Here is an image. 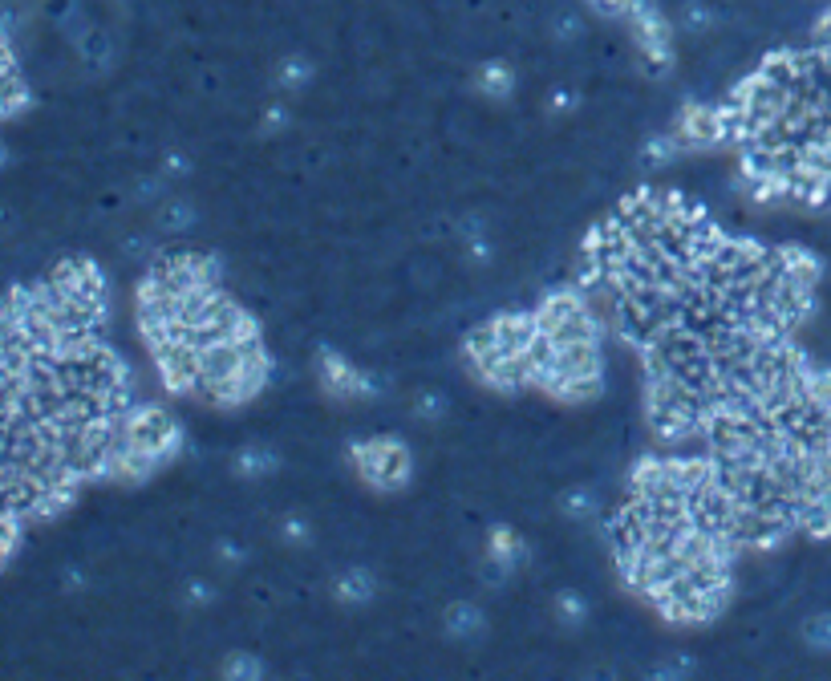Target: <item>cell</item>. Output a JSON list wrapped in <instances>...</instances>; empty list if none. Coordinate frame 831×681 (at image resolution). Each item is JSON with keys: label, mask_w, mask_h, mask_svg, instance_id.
Returning a JSON list of instances; mask_svg holds the SVG:
<instances>
[{"label": "cell", "mask_w": 831, "mask_h": 681, "mask_svg": "<svg viewBox=\"0 0 831 681\" xmlns=\"http://www.w3.org/2000/svg\"><path fill=\"white\" fill-rule=\"evenodd\" d=\"M536 313H499L467 333L463 357L475 382L499 394H515L532 386V357H536Z\"/></svg>", "instance_id": "1"}, {"label": "cell", "mask_w": 831, "mask_h": 681, "mask_svg": "<svg viewBox=\"0 0 831 681\" xmlns=\"http://www.w3.org/2000/svg\"><path fill=\"white\" fill-rule=\"evenodd\" d=\"M349 463L357 479L373 491H402L414 479V454L394 434H373L349 446Z\"/></svg>", "instance_id": "2"}, {"label": "cell", "mask_w": 831, "mask_h": 681, "mask_svg": "<svg viewBox=\"0 0 831 681\" xmlns=\"http://www.w3.org/2000/svg\"><path fill=\"white\" fill-rule=\"evenodd\" d=\"M317 382L337 402H377V398H386V390H390L386 377H377L369 369H357L349 357H341L333 349H325L317 357Z\"/></svg>", "instance_id": "3"}, {"label": "cell", "mask_w": 831, "mask_h": 681, "mask_svg": "<svg viewBox=\"0 0 831 681\" xmlns=\"http://www.w3.org/2000/svg\"><path fill=\"white\" fill-rule=\"evenodd\" d=\"M673 134L682 142V150H710L730 142V122H726V106H710V102H686L682 114L673 122Z\"/></svg>", "instance_id": "4"}, {"label": "cell", "mask_w": 831, "mask_h": 681, "mask_svg": "<svg viewBox=\"0 0 831 681\" xmlns=\"http://www.w3.org/2000/svg\"><path fill=\"white\" fill-rule=\"evenodd\" d=\"M523 540L511 532V527H491V536H487V568H491V576L495 580H507L519 564H523Z\"/></svg>", "instance_id": "5"}, {"label": "cell", "mask_w": 831, "mask_h": 681, "mask_svg": "<svg viewBox=\"0 0 831 681\" xmlns=\"http://www.w3.org/2000/svg\"><path fill=\"white\" fill-rule=\"evenodd\" d=\"M446 637H455V641H479L483 629H487V613L479 609V604L471 600H459V604H450L446 609Z\"/></svg>", "instance_id": "6"}, {"label": "cell", "mask_w": 831, "mask_h": 681, "mask_svg": "<svg viewBox=\"0 0 831 681\" xmlns=\"http://www.w3.org/2000/svg\"><path fill=\"white\" fill-rule=\"evenodd\" d=\"M333 596L341 604H349V609H357V604H369L377 596V580L369 568H345L337 580H333Z\"/></svg>", "instance_id": "7"}, {"label": "cell", "mask_w": 831, "mask_h": 681, "mask_svg": "<svg viewBox=\"0 0 831 681\" xmlns=\"http://www.w3.org/2000/svg\"><path fill=\"white\" fill-rule=\"evenodd\" d=\"M515 82H519V78H515V69H511L507 61H487V65H479V73H475L479 94H487V98H495V102L511 98Z\"/></svg>", "instance_id": "8"}, {"label": "cell", "mask_w": 831, "mask_h": 681, "mask_svg": "<svg viewBox=\"0 0 831 681\" xmlns=\"http://www.w3.org/2000/svg\"><path fill=\"white\" fill-rule=\"evenodd\" d=\"M276 467H280V454L268 450V446H244L236 459H232V471H236L240 479H264V475H272Z\"/></svg>", "instance_id": "9"}, {"label": "cell", "mask_w": 831, "mask_h": 681, "mask_svg": "<svg viewBox=\"0 0 831 681\" xmlns=\"http://www.w3.org/2000/svg\"><path fill=\"white\" fill-rule=\"evenodd\" d=\"M552 613H556V621H560L564 629H584V621H588V604H584L580 592L564 588V592H556V600H552Z\"/></svg>", "instance_id": "10"}, {"label": "cell", "mask_w": 831, "mask_h": 681, "mask_svg": "<svg viewBox=\"0 0 831 681\" xmlns=\"http://www.w3.org/2000/svg\"><path fill=\"white\" fill-rule=\"evenodd\" d=\"M677 155H682V142H677L673 130L653 134V138L641 146V163H645V167H665V163H673Z\"/></svg>", "instance_id": "11"}, {"label": "cell", "mask_w": 831, "mask_h": 681, "mask_svg": "<svg viewBox=\"0 0 831 681\" xmlns=\"http://www.w3.org/2000/svg\"><path fill=\"white\" fill-rule=\"evenodd\" d=\"M195 223V207L183 199V195H163L159 203V227L163 232H183V227Z\"/></svg>", "instance_id": "12"}, {"label": "cell", "mask_w": 831, "mask_h": 681, "mask_svg": "<svg viewBox=\"0 0 831 681\" xmlns=\"http://www.w3.org/2000/svg\"><path fill=\"white\" fill-rule=\"evenodd\" d=\"M313 82V65L305 57H284L280 69H276V86L284 94H296V90H305Z\"/></svg>", "instance_id": "13"}, {"label": "cell", "mask_w": 831, "mask_h": 681, "mask_svg": "<svg viewBox=\"0 0 831 681\" xmlns=\"http://www.w3.org/2000/svg\"><path fill=\"white\" fill-rule=\"evenodd\" d=\"M564 515L576 519V523L592 519V515H596V495H592L588 487H572V491L564 495Z\"/></svg>", "instance_id": "14"}, {"label": "cell", "mask_w": 831, "mask_h": 681, "mask_svg": "<svg viewBox=\"0 0 831 681\" xmlns=\"http://www.w3.org/2000/svg\"><path fill=\"white\" fill-rule=\"evenodd\" d=\"M223 673L236 677V681H256V677H264V661L252 657V653H232L228 661H223Z\"/></svg>", "instance_id": "15"}, {"label": "cell", "mask_w": 831, "mask_h": 681, "mask_svg": "<svg viewBox=\"0 0 831 681\" xmlns=\"http://www.w3.org/2000/svg\"><path fill=\"white\" fill-rule=\"evenodd\" d=\"M803 641H807L811 649H823V653H831V613H819V617H811V621L803 625Z\"/></svg>", "instance_id": "16"}, {"label": "cell", "mask_w": 831, "mask_h": 681, "mask_svg": "<svg viewBox=\"0 0 831 681\" xmlns=\"http://www.w3.org/2000/svg\"><path fill=\"white\" fill-rule=\"evenodd\" d=\"M414 414H418V418H426V422H438V418L446 414V398H442V394H434V390H422V394L414 398Z\"/></svg>", "instance_id": "17"}, {"label": "cell", "mask_w": 831, "mask_h": 681, "mask_svg": "<svg viewBox=\"0 0 831 681\" xmlns=\"http://www.w3.org/2000/svg\"><path fill=\"white\" fill-rule=\"evenodd\" d=\"M629 5H633V0H584V9L604 17V21H625Z\"/></svg>", "instance_id": "18"}, {"label": "cell", "mask_w": 831, "mask_h": 681, "mask_svg": "<svg viewBox=\"0 0 831 681\" xmlns=\"http://www.w3.org/2000/svg\"><path fill=\"white\" fill-rule=\"evenodd\" d=\"M159 175H163L167 183H171V179H183V175H191V163H187V155H183V150H175V155H167V159H163Z\"/></svg>", "instance_id": "19"}, {"label": "cell", "mask_w": 831, "mask_h": 681, "mask_svg": "<svg viewBox=\"0 0 831 681\" xmlns=\"http://www.w3.org/2000/svg\"><path fill=\"white\" fill-rule=\"evenodd\" d=\"M686 673H694V661H682V657H669L649 669V677H686Z\"/></svg>", "instance_id": "20"}, {"label": "cell", "mask_w": 831, "mask_h": 681, "mask_svg": "<svg viewBox=\"0 0 831 681\" xmlns=\"http://www.w3.org/2000/svg\"><path fill=\"white\" fill-rule=\"evenodd\" d=\"M280 536H284L288 544H309V523H305V519H284Z\"/></svg>", "instance_id": "21"}, {"label": "cell", "mask_w": 831, "mask_h": 681, "mask_svg": "<svg viewBox=\"0 0 831 681\" xmlns=\"http://www.w3.org/2000/svg\"><path fill=\"white\" fill-rule=\"evenodd\" d=\"M215 600V588L207 584V580H195V584H187V604H195V609H203V604H211Z\"/></svg>", "instance_id": "22"}, {"label": "cell", "mask_w": 831, "mask_h": 681, "mask_svg": "<svg viewBox=\"0 0 831 681\" xmlns=\"http://www.w3.org/2000/svg\"><path fill=\"white\" fill-rule=\"evenodd\" d=\"M548 110H556V114H568V110H576V94H572V90H560V94H552V98H548Z\"/></svg>", "instance_id": "23"}, {"label": "cell", "mask_w": 831, "mask_h": 681, "mask_svg": "<svg viewBox=\"0 0 831 681\" xmlns=\"http://www.w3.org/2000/svg\"><path fill=\"white\" fill-rule=\"evenodd\" d=\"M284 122H288V106H284V102H272V106H268V118H264V126H268V130H280Z\"/></svg>", "instance_id": "24"}, {"label": "cell", "mask_w": 831, "mask_h": 681, "mask_svg": "<svg viewBox=\"0 0 831 681\" xmlns=\"http://www.w3.org/2000/svg\"><path fill=\"white\" fill-rule=\"evenodd\" d=\"M219 564H228V568H236V564H244V552H240L236 544H223V548H219Z\"/></svg>", "instance_id": "25"}]
</instances>
